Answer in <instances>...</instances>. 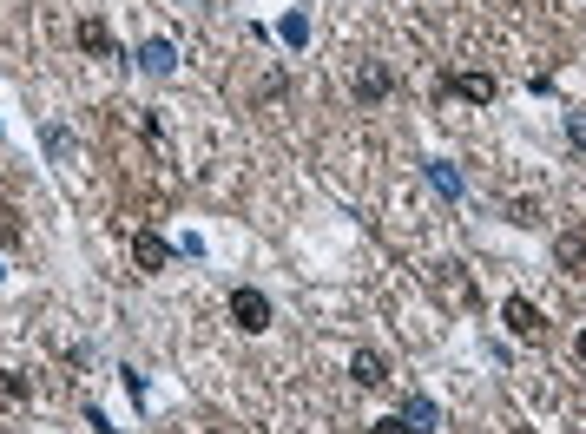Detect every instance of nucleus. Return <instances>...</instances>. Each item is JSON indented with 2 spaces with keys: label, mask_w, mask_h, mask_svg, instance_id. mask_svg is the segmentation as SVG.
I'll return each mask as SVG.
<instances>
[{
  "label": "nucleus",
  "mask_w": 586,
  "mask_h": 434,
  "mask_svg": "<svg viewBox=\"0 0 586 434\" xmlns=\"http://www.w3.org/2000/svg\"><path fill=\"white\" fill-rule=\"evenodd\" d=\"M501 323L514 329L521 342H540V336H547V316H540V303H527V296H507V303H501Z\"/></svg>",
  "instance_id": "nucleus-1"
},
{
  "label": "nucleus",
  "mask_w": 586,
  "mask_h": 434,
  "mask_svg": "<svg viewBox=\"0 0 586 434\" xmlns=\"http://www.w3.org/2000/svg\"><path fill=\"white\" fill-rule=\"evenodd\" d=\"M231 316H238L244 336H264L270 329V296L264 290H231Z\"/></svg>",
  "instance_id": "nucleus-2"
},
{
  "label": "nucleus",
  "mask_w": 586,
  "mask_h": 434,
  "mask_svg": "<svg viewBox=\"0 0 586 434\" xmlns=\"http://www.w3.org/2000/svg\"><path fill=\"white\" fill-rule=\"evenodd\" d=\"M73 40H80V53H93V60H126L106 20H80V27H73Z\"/></svg>",
  "instance_id": "nucleus-3"
},
{
  "label": "nucleus",
  "mask_w": 586,
  "mask_h": 434,
  "mask_svg": "<svg viewBox=\"0 0 586 434\" xmlns=\"http://www.w3.org/2000/svg\"><path fill=\"white\" fill-rule=\"evenodd\" d=\"M132 60H139L152 79H172V73H178V47H172V40H145V47L132 53Z\"/></svg>",
  "instance_id": "nucleus-4"
},
{
  "label": "nucleus",
  "mask_w": 586,
  "mask_h": 434,
  "mask_svg": "<svg viewBox=\"0 0 586 434\" xmlns=\"http://www.w3.org/2000/svg\"><path fill=\"white\" fill-rule=\"evenodd\" d=\"M132 264H139V270H165V264H172V244L152 237V231H139V237H132Z\"/></svg>",
  "instance_id": "nucleus-5"
},
{
  "label": "nucleus",
  "mask_w": 586,
  "mask_h": 434,
  "mask_svg": "<svg viewBox=\"0 0 586 434\" xmlns=\"http://www.w3.org/2000/svg\"><path fill=\"white\" fill-rule=\"evenodd\" d=\"M422 178H428L435 191H442L448 204H461V191H468V185H461V171L448 165V158H428V165H422Z\"/></svg>",
  "instance_id": "nucleus-6"
},
{
  "label": "nucleus",
  "mask_w": 586,
  "mask_h": 434,
  "mask_svg": "<svg viewBox=\"0 0 586 434\" xmlns=\"http://www.w3.org/2000/svg\"><path fill=\"white\" fill-rule=\"evenodd\" d=\"M448 86H455V99H468V106H494V79L488 73H455Z\"/></svg>",
  "instance_id": "nucleus-7"
},
{
  "label": "nucleus",
  "mask_w": 586,
  "mask_h": 434,
  "mask_svg": "<svg viewBox=\"0 0 586 434\" xmlns=\"http://www.w3.org/2000/svg\"><path fill=\"white\" fill-rule=\"evenodd\" d=\"M349 369H356V382H363V388H382V382H389V362H382L376 349H356V356H349Z\"/></svg>",
  "instance_id": "nucleus-8"
},
{
  "label": "nucleus",
  "mask_w": 586,
  "mask_h": 434,
  "mask_svg": "<svg viewBox=\"0 0 586 434\" xmlns=\"http://www.w3.org/2000/svg\"><path fill=\"white\" fill-rule=\"evenodd\" d=\"M356 99H363V106L389 99V66H363V73H356Z\"/></svg>",
  "instance_id": "nucleus-9"
},
{
  "label": "nucleus",
  "mask_w": 586,
  "mask_h": 434,
  "mask_svg": "<svg viewBox=\"0 0 586 434\" xmlns=\"http://www.w3.org/2000/svg\"><path fill=\"white\" fill-rule=\"evenodd\" d=\"M402 421L409 428H442V408L428 402V395H402Z\"/></svg>",
  "instance_id": "nucleus-10"
},
{
  "label": "nucleus",
  "mask_w": 586,
  "mask_h": 434,
  "mask_svg": "<svg viewBox=\"0 0 586 434\" xmlns=\"http://www.w3.org/2000/svg\"><path fill=\"white\" fill-rule=\"evenodd\" d=\"M554 264H560V270H586V237H580V231H567V237L554 244Z\"/></svg>",
  "instance_id": "nucleus-11"
},
{
  "label": "nucleus",
  "mask_w": 586,
  "mask_h": 434,
  "mask_svg": "<svg viewBox=\"0 0 586 434\" xmlns=\"http://www.w3.org/2000/svg\"><path fill=\"white\" fill-rule=\"evenodd\" d=\"M40 145H47L53 165H73V132H66V125H47V132H40Z\"/></svg>",
  "instance_id": "nucleus-12"
},
{
  "label": "nucleus",
  "mask_w": 586,
  "mask_h": 434,
  "mask_svg": "<svg viewBox=\"0 0 586 434\" xmlns=\"http://www.w3.org/2000/svg\"><path fill=\"white\" fill-rule=\"evenodd\" d=\"M507 217H514L521 231H534V224H540V198H527V191H521V198H507Z\"/></svg>",
  "instance_id": "nucleus-13"
},
{
  "label": "nucleus",
  "mask_w": 586,
  "mask_h": 434,
  "mask_svg": "<svg viewBox=\"0 0 586 434\" xmlns=\"http://www.w3.org/2000/svg\"><path fill=\"white\" fill-rule=\"evenodd\" d=\"M277 33H284V47H303V40H310V20H303V14H284V20H277Z\"/></svg>",
  "instance_id": "nucleus-14"
},
{
  "label": "nucleus",
  "mask_w": 586,
  "mask_h": 434,
  "mask_svg": "<svg viewBox=\"0 0 586 434\" xmlns=\"http://www.w3.org/2000/svg\"><path fill=\"white\" fill-rule=\"evenodd\" d=\"M0 402H27V382L14 369H0Z\"/></svg>",
  "instance_id": "nucleus-15"
},
{
  "label": "nucleus",
  "mask_w": 586,
  "mask_h": 434,
  "mask_svg": "<svg viewBox=\"0 0 586 434\" xmlns=\"http://www.w3.org/2000/svg\"><path fill=\"white\" fill-rule=\"evenodd\" d=\"M567 145H573V152H586V112H567Z\"/></svg>",
  "instance_id": "nucleus-16"
},
{
  "label": "nucleus",
  "mask_w": 586,
  "mask_h": 434,
  "mask_svg": "<svg viewBox=\"0 0 586 434\" xmlns=\"http://www.w3.org/2000/svg\"><path fill=\"white\" fill-rule=\"evenodd\" d=\"M369 434H415V428H409V421H402V415H382V421H376V428H369Z\"/></svg>",
  "instance_id": "nucleus-17"
},
{
  "label": "nucleus",
  "mask_w": 586,
  "mask_h": 434,
  "mask_svg": "<svg viewBox=\"0 0 586 434\" xmlns=\"http://www.w3.org/2000/svg\"><path fill=\"white\" fill-rule=\"evenodd\" d=\"M573 356H580V362H586V329H580V336H573Z\"/></svg>",
  "instance_id": "nucleus-18"
}]
</instances>
